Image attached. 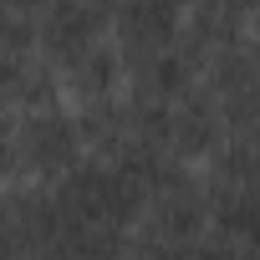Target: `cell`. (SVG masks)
I'll use <instances>...</instances> for the list:
<instances>
[{
	"label": "cell",
	"mask_w": 260,
	"mask_h": 260,
	"mask_svg": "<svg viewBox=\"0 0 260 260\" xmlns=\"http://www.w3.org/2000/svg\"><path fill=\"white\" fill-rule=\"evenodd\" d=\"M82 158H87V138H82L77 107L46 102L16 117V179L11 184L56 189Z\"/></svg>",
	"instance_id": "cell-1"
}]
</instances>
